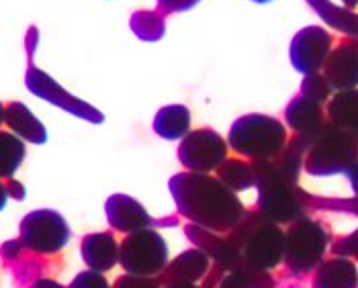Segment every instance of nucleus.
I'll list each match as a JSON object with an SVG mask.
<instances>
[{"label":"nucleus","mask_w":358,"mask_h":288,"mask_svg":"<svg viewBox=\"0 0 358 288\" xmlns=\"http://www.w3.org/2000/svg\"><path fill=\"white\" fill-rule=\"evenodd\" d=\"M168 186L182 217L215 233H229L248 213L236 192L209 174L180 172Z\"/></svg>","instance_id":"f257e3e1"},{"label":"nucleus","mask_w":358,"mask_h":288,"mask_svg":"<svg viewBox=\"0 0 358 288\" xmlns=\"http://www.w3.org/2000/svg\"><path fill=\"white\" fill-rule=\"evenodd\" d=\"M256 172L258 209L275 223H293L313 209V195L299 188V182L273 170L266 160H250Z\"/></svg>","instance_id":"f03ea898"},{"label":"nucleus","mask_w":358,"mask_h":288,"mask_svg":"<svg viewBox=\"0 0 358 288\" xmlns=\"http://www.w3.org/2000/svg\"><path fill=\"white\" fill-rule=\"evenodd\" d=\"M227 237L234 241L244 262L258 270L276 268L285 259V233L260 209L246 213Z\"/></svg>","instance_id":"7ed1b4c3"},{"label":"nucleus","mask_w":358,"mask_h":288,"mask_svg":"<svg viewBox=\"0 0 358 288\" xmlns=\"http://www.w3.org/2000/svg\"><path fill=\"white\" fill-rule=\"evenodd\" d=\"M289 133L285 125L268 115L240 116L227 135V144L236 156L246 160H268L287 145Z\"/></svg>","instance_id":"20e7f679"},{"label":"nucleus","mask_w":358,"mask_h":288,"mask_svg":"<svg viewBox=\"0 0 358 288\" xmlns=\"http://www.w3.org/2000/svg\"><path fill=\"white\" fill-rule=\"evenodd\" d=\"M358 162V133L328 121L324 131L305 153L303 168L311 176L348 174Z\"/></svg>","instance_id":"39448f33"},{"label":"nucleus","mask_w":358,"mask_h":288,"mask_svg":"<svg viewBox=\"0 0 358 288\" xmlns=\"http://www.w3.org/2000/svg\"><path fill=\"white\" fill-rule=\"evenodd\" d=\"M330 245V231L320 221L301 217L285 233V264L297 278L315 270Z\"/></svg>","instance_id":"423d86ee"},{"label":"nucleus","mask_w":358,"mask_h":288,"mask_svg":"<svg viewBox=\"0 0 358 288\" xmlns=\"http://www.w3.org/2000/svg\"><path fill=\"white\" fill-rule=\"evenodd\" d=\"M37 41H39V31L37 27H29L27 37H25V43H27V76H25V84H27L29 92H33L35 96L52 103L55 107L68 111L70 115L84 119L88 123H103L105 116L99 109H94L92 105L84 103L80 98H76L74 94H70L66 88H62L55 82L52 76H48L45 72H41L35 63H33V56H35V47H37Z\"/></svg>","instance_id":"0eeeda50"},{"label":"nucleus","mask_w":358,"mask_h":288,"mask_svg":"<svg viewBox=\"0 0 358 288\" xmlns=\"http://www.w3.org/2000/svg\"><path fill=\"white\" fill-rule=\"evenodd\" d=\"M119 262L127 274L154 278L168 264V245L154 229L129 233L119 248Z\"/></svg>","instance_id":"6e6552de"},{"label":"nucleus","mask_w":358,"mask_h":288,"mask_svg":"<svg viewBox=\"0 0 358 288\" xmlns=\"http://www.w3.org/2000/svg\"><path fill=\"white\" fill-rule=\"evenodd\" d=\"M19 239L29 252L41 256L59 254L70 241V227L66 219L52 209H39L23 217Z\"/></svg>","instance_id":"1a4fd4ad"},{"label":"nucleus","mask_w":358,"mask_h":288,"mask_svg":"<svg viewBox=\"0 0 358 288\" xmlns=\"http://www.w3.org/2000/svg\"><path fill=\"white\" fill-rule=\"evenodd\" d=\"M225 139L213 129H196L189 131L178 145V160L189 172L209 174L220 168L227 158Z\"/></svg>","instance_id":"9d476101"},{"label":"nucleus","mask_w":358,"mask_h":288,"mask_svg":"<svg viewBox=\"0 0 358 288\" xmlns=\"http://www.w3.org/2000/svg\"><path fill=\"white\" fill-rule=\"evenodd\" d=\"M334 50V35L320 25H309L301 29L291 41L289 58L297 72L313 74L320 72Z\"/></svg>","instance_id":"9b49d317"},{"label":"nucleus","mask_w":358,"mask_h":288,"mask_svg":"<svg viewBox=\"0 0 358 288\" xmlns=\"http://www.w3.org/2000/svg\"><path fill=\"white\" fill-rule=\"evenodd\" d=\"M107 221L115 231L119 233H136V231L152 229L156 225H174L176 219H164L156 221L150 217V213L143 209V204L127 195H113L105 204Z\"/></svg>","instance_id":"f8f14e48"},{"label":"nucleus","mask_w":358,"mask_h":288,"mask_svg":"<svg viewBox=\"0 0 358 288\" xmlns=\"http://www.w3.org/2000/svg\"><path fill=\"white\" fill-rule=\"evenodd\" d=\"M324 76L334 90L358 88V39L344 37L331 50L324 66Z\"/></svg>","instance_id":"ddd939ff"},{"label":"nucleus","mask_w":358,"mask_h":288,"mask_svg":"<svg viewBox=\"0 0 358 288\" xmlns=\"http://www.w3.org/2000/svg\"><path fill=\"white\" fill-rule=\"evenodd\" d=\"M0 256L6 262V266L10 268V272L15 274V278L19 282H27V287H31L35 280L43 278V272L48 268L43 256L29 252L27 248L21 243V239H10V241L2 243Z\"/></svg>","instance_id":"4468645a"},{"label":"nucleus","mask_w":358,"mask_h":288,"mask_svg":"<svg viewBox=\"0 0 358 288\" xmlns=\"http://www.w3.org/2000/svg\"><path fill=\"white\" fill-rule=\"evenodd\" d=\"M285 121L291 127V131H295L297 135H311V137H317L324 131V127L328 125V119H326L322 105L305 98L303 94L295 96L287 105Z\"/></svg>","instance_id":"2eb2a0df"},{"label":"nucleus","mask_w":358,"mask_h":288,"mask_svg":"<svg viewBox=\"0 0 358 288\" xmlns=\"http://www.w3.org/2000/svg\"><path fill=\"white\" fill-rule=\"evenodd\" d=\"M209 256L203 250H187L158 274L156 282L170 287L176 282H199L209 270Z\"/></svg>","instance_id":"dca6fc26"},{"label":"nucleus","mask_w":358,"mask_h":288,"mask_svg":"<svg viewBox=\"0 0 358 288\" xmlns=\"http://www.w3.org/2000/svg\"><path fill=\"white\" fill-rule=\"evenodd\" d=\"M119 243L110 231H99V233H88L83 237L80 243V254L86 266L96 272H107L115 268L119 262Z\"/></svg>","instance_id":"f3484780"},{"label":"nucleus","mask_w":358,"mask_h":288,"mask_svg":"<svg viewBox=\"0 0 358 288\" xmlns=\"http://www.w3.org/2000/svg\"><path fill=\"white\" fill-rule=\"evenodd\" d=\"M311 288H358L357 264L344 256L324 259L315 268Z\"/></svg>","instance_id":"a211bd4d"},{"label":"nucleus","mask_w":358,"mask_h":288,"mask_svg":"<svg viewBox=\"0 0 358 288\" xmlns=\"http://www.w3.org/2000/svg\"><path fill=\"white\" fill-rule=\"evenodd\" d=\"M4 125L19 135L23 142L29 144L41 145L48 142V131L43 127V123L29 111V107H25L23 103H8L6 111H4Z\"/></svg>","instance_id":"6ab92c4d"},{"label":"nucleus","mask_w":358,"mask_h":288,"mask_svg":"<svg viewBox=\"0 0 358 288\" xmlns=\"http://www.w3.org/2000/svg\"><path fill=\"white\" fill-rule=\"evenodd\" d=\"M154 131L162 139H180L191 131V111L185 105L162 107L154 119Z\"/></svg>","instance_id":"aec40b11"},{"label":"nucleus","mask_w":358,"mask_h":288,"mask_svg":"<svg viewBox=\"0 0 358 288\" xmlns=\"http://www.w3.org/2000/svg\"><path fill=\"white\" fill-rule=\"evenodd\" d=\"M326 115L331 125L358 133V88L338 90L328 100Z\"/></svg>","instance_id":"412c9836"},{"label":"nucleus","mask_w":358,"mask_h":288,"mask_svg":"<svg viewBox=\"0 0 358 288\" xmlns=\"http://www.w3.org/2000/svg\"><path fill=\"white\" fill-rule=\"evenodd\" d=\"M331 29L346 33V37L358 39V15L346 6H336L330 0H305Z\"/></svg>","instance_id":"4be33fe9"},{"label":"nucleus","mask_w":358,"mask_h":288,"mask_svg":"<svg viewBox=\"0 0 358 288\" xmlns=\"http://www.w3.org/2000/svg\"><path fill=\"white\" fill-rule=\"evenodd\" d=\"M215 172H217V178L221 182L234 192H242V190H248L252 186H256L254 166L246 158H240V156L238 158H225Z\"/></svg>","instance_id":"5701e85b"},{"label":"nucleus","mask_w":358,"mask_h":288,"mask_svg":"<svg viewBox=\"0 0 358 288\" xmlns=\"http://www.w3.org/2000/svg\"><path fill=\"white\" fill-rule=\"evenodd\" d=\"M27 147L13 131H0V178L8 180L21 168Z\"/></svg>","instance_id":"b1692460"},{"label":"nucleus","mask_w":358,"mask_h":288,"mask_svg":"<svg viewBox=\"0 0 358 288\" xmlns=\"http://www.w3.org/2000/svg\"><path fill=\"white\" fill-rule=\"evenodd\" d=\"M129 27L141 41H160L166 33V15L162 10H136Z\"/></svg>","instance_id":"393cba45"},{"label":"nucleus","mask_w":358,"mask_h":288,"mask_svg":"<svg viewBox=\"0 0 358 288\" xmlns=\"http://www.w3.org/2000/svg\"><path fill=\"white\" fill-rule=\"evenodd\" d=\"M331 84L328 82V78L320 72L313 74H305L303 82H301V94L305 98L313 100V103H328L331 98Z\"/></svg>","instance_id":"a878e982"},{"label":"nucleus","mask_w":358,"mask_h":288,"mask_svg":"<svg viewBox=\"0 0 358 288\" xmlns=\"http://www.w3.org/2000/svg\"><path fill=\"white\" fill-rule=\"evenodd\" d=\"M66 288H110L107 278L103 276V272L96 270H84L80 274L74 276V280Z\"/></svg>","instance_id":"bb28decb"},{"label":"nucleus","mask_w":358,"mask_h":288,"mask_svg":"<svg viewBox=\"0 0 358 288\" xmlns=\"http://www.w3.org/2000/svg\"><path fill=\"white\" fill-rule=\"evenodd\" d=\"M334 256H344V258H355L358 262V229L350 235H344L336 239L330 245Z\"/></svg>","instance_id":"cd10ccee"},{"label":"nucleus","mask_w":358,"mask_h":288,"mask_svg":"<svg viewBox=\"0 0 358 288\" xmlns=\"http://www.w3.org/2000/svg\"><path fill=\"white\" fill-rule=\"evenodd\" d=\"M113 288H160V285L152 278H143V276H134V274H127V276H119L115 280Z\"/></svg>","instance_id":"c85d7f7f"},{"label":"nucleus","mask_w":358,"mask_h":288,"mask_svg":"<svg viewBox=\"0 0 358 288\" xmlns=\"http://www.w3.org/2000/svg\"><path fill=\"white\" fill-rule=\"evenodd\" d=\"M201 0H158V10L164 15H174V13H185L199 4Z\"/></svg>","instance_id":"c756f323"},{"label":"nucleus","mask_w":358,"mask_h":288,"mask_svg":"<svg viewBox=\"0 0 358 288\" xmlns=\"http://www.w3.org/2000/svg\"><path fill=\"white\" fill-rule=\"evenodd\" d=\"M6 190H8V197L10 199H15V201H25V186L19 182V180H15V178H8L6 180Z\"/></svg>","instance_id":"7c9ffc66"},{"label":"nucleus","mask_w":358,"mask_h":288,"mask_svg":"<svg viewBox=\"0 0 358 288\" xmlns=\"http://www.w3.org/2000/svg\"><path fill=\"white\" fill-rule=\"evenodd\" d=\"M29 288H66L64 285H59L57 280L54 278H48V276H43V278H39V280H35L33 285Z\"/></svg>","instance_id":"2f4dec72"},{"label":"nucleus","mask_w":358,"mask_h":288,"mask_svg":"<svg viewBox=\"0 0 358 288\" xmlns=\"http://www.w3.org/2000/svg\"><path fill=\"white\" fill-rule=\"evenodd\" d=\"M348 178H350V186H352V190H355V197L358 199V162L357 166L348 172Z\"/></svg>","instance_id":"473e14b6"},{"label":"nucleus","mask_w":358,"mask_h":288,"mask_svg":"<svg viewBox=\"0 0 358 288\" xmlns=\"http://www.w3.org/2000/svg\"><path fill=\"white\" fill-rule=\"evenodd\" d=\"M6 201H8V190H6V184L0 182V211L4 209Z\"/></svg>","instance_id":"72a5a7b5"},{"label":"nucleus","mask_w":358,"mask_h":288,"mask_svg":"<svg viewBox=\"0 0 358 288\" xmlns=\"http://www.w3.org/2000/svg\"><path fill=\"white\" fill-rule=\"evenodd\" d=\"M164 288H201V287H196L194 282H176V285H170V287H164Z\"/></svg>","instance_id":"f704fd0d"},{"label":"nucleus","mask_w":358,"mask_h":288,"mask_svg":"<svg viewBox=\"0 0 358 288\" xmlns=\"http://www.w3.org/2000/svg\"><path fill=\"white\" fill-rule=\"evenodd\" d=\"M346 8H350V10H355L358 6V0H340Z\"/></svg>","instance_id":"c9c22d12"},{"label":"nucleus","mask_w":358,"mask_h":288,"mask_svg":"<svg viewBox=\"0 0 358 288\" xmlns=\"http://www.w3.org/2000/svg\"><path fill=\"white\" fill-rule=\"evenodd\" d=\"M350 206H352V209H350V213H352V215H358V199L357 197L350 201Z\"/></svg>","instance_id":"e433bc0d"},{"label":"nucleus","mask_w":358,"mask_h":288,"mask_svg":"<svg viewBox=\"0 0 358 288\" xmlns=\"http://www.w3.org/2000/svg\"><path fill=\"white\" fill-rule=\"evenodd\" d=\"M4 111H6V105L0 103V127H2V123H4Z\"/></svg>","instance_id":"4c0bfd02"},{"label":"nucleus","mask_w":358,"mask_h":288,"mask_svg":"<svg viewBox=\"0 0 358 288\" xmlns=\"http://www.w3.org/2000/svg\"><path fill=\"white\" fill-rule=\"evenodd\" d=\"M254 2H268V0H254Z\"/></svg>","instance_id":"58836bf2"}]
</instances>
